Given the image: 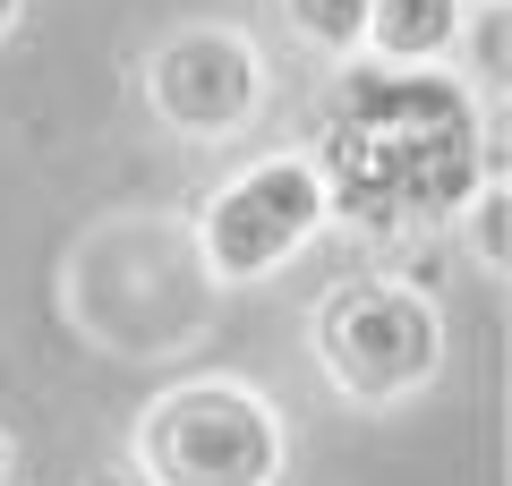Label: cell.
Listing matches in <instances>:
<instances>
[{
    "label": "cell",
    "mask_w": 512,
    "mask_h": 486,
    "mask_svg": "<svg viewBox=\"0 0 512 486\" xmlns=\"http://www.w3.org/2000/svg\"><path fill=\"white\" fill-rule=\"evenodd\" d=\"M478 214H470V239H478V256L487 265H504V188H487V197H470Z\"/></svg>",
    "instance_id": "8"
},
{
    "label": "cell",
    "mask_w": 512,
    "mask_h": 486,
    "mask_svg": "<svg viewBox=\"0 0 512 486\" xmlns=\"http://www.w3.org/2000/svg\"><path fill=\"white\" fill-rule=\"evenodd\" d=\"M9 461H18V452H9V435H0V486H9Z\"/></svg>",
    "instance_id": "10"
},
{
    "label": "cell",
    "mask_w": 512,
    "mask_h": 486,
    "mask_svg": "<svg viewBox=\"0 0 512 486\" xmlns=\"http://www.w3.org/2000/svg\"><path fill=\"white\" fill-rule=\"evenodd\" d=\"M316 222H325L316 162L274 154V162H248L231 188H214V205L197 214V248L214 265V282H265L316 239Z\"/></svg>",
    "instance_id": "4"
},
{
    "label": "cell",
    "mask_w": 512,
    "mask_h": 486,
    "mask_svg": "<svg viewBox=\"0 0 512 486\" xmlns=\"http://www.w3.org/2000/svg\"><path fill=\"white\" fill-rule=\"evenodd\" d=\"M282 9H291L299 43H316V52H333V60H350L367 43V0H282Z\"/></svg>",
    "instance_id": "7"
},
{
    "label": "cell",
    "mask_w": 512,
    "mask_h": 486,
    "mask_svg": "<svg viewBox=\"0 0 512 486\" xmlns=\"http://www.w3.org/2000/svg\"><path fill=\"white\" fill-rule=\"evenodd\" d=\"M291 461L274 401L231 376L171 384L137 427V469L146 486H274Z\"/></svg>",
    "instance_id": "2"
},
{
    "label": "cell",
    "mask_w": 512,
    "mask_h": 486,
    "mask_svg": "<svg viewBox=\"0 0 512 486\" xmlns=\"http://www.w3.org/2000/svg\"><path fill=\"white\" fill-rule=\"evenodd\" d=\"M316 367L350 401H410L444 367V316L410 282H333L316 307Z\"/></svg>",
    "instance_id": "3"
},
{
    "label": "cell",
    "mask_w": 512,
    "mask_h": 486,
    "mask_svg": "<svg viewBox=\"0 0 512 486\" xmlns=\"http://www.w3.org/2000/svg\"><path fill=\"white\" fill-rule=\"evenodd\" d=\"M18 9H26V0H0V35H9V26H18Z\"/></svg>",
    "instance_id": "9"
},
{
    "label": "cell",
    "mask_w": 512,
    "mask_h": 486,
    "mask_svg": "<svg viewBox=\"0 0 512 486\" xmlns=\"http://www.w3.org/2000/svg\"><path fill=\"white\" fill-rule=\"evenodd\" d=\"M146 103L163 128L180 137H231V128L256 120L265 103V60H256L248 35L231 26H180V35L154 43L146 60Z\"/></svg>",
    "instance_id": "5"
},
{
    "label": "cell",
    "mask_w": 512,
    "mask_h": 486,
    "mask_svg": "<svg viewBox=\"0 0 512 486\" xmlns=\"http://www.w3.org/2000/svg\"><path fill=\"white\" fill-rule=\"evenodd\" d=\"M461 43V0H367V43L384 69H436Z\"/></svg>",
    "instance_id": "6"
},
{
    "label": "cell",
    "mask_w": 512,
    "mask_h": 486,
    "mask_svg": "<svg viewBox=\"0 0 512 486\" xmlns=\"http://www.w3.org/2000/svg\"><path fill=\"white\" fill-rule=\"evenodd\" d=\"M487 171V137H478V103L436 69H359L342 77L333 128L316 145V188L325 214L359 222V231H402V222H436L478 197Z\"/></svg>",
    "instance_id": "1"
}]
</instances>
